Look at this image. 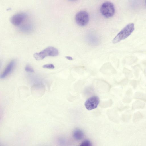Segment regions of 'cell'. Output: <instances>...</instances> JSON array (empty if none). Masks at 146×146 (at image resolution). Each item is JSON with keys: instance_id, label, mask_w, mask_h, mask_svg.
<instances>
[{"instance_id": "10", "label": "cell", "mask_w": 146, "mask_h": 146, "mask_svg": "<svg viewBox=\"0 0 146 146\" xmlns=\"http://www.w3.org/2000/svg\"><path fill=\"white\" fill-rule=\"evenodd\" d=\"M79 146H92L91 142L88 140H84L80 144Z\"/></svg>"}, {"instance_id": "6", "label": "cell", "mask_w": 146, "mask_h": 146, "mask_svg": "<svg viewBox=\"0 0 146 146\" xmlns=\"http://www.w3.org/2000/svg\"><path fill=\"white\" fill-rule=\"evenodd\" d=\"M27 16L26 14L24 13H17L11 17L10 21L14 25L18 26L26 19Z\"/></svg>"}, {"instance_id": "8", "label": "cell", "mask_w": 146, "mask_h": 146, "mask_svg": "<svg viewBox=\"0 0 146 146\" xmlns=\"http://www.w3.org/2000/svg\"><path fill=\"white\" fill-rule=\"evenodd\" d=\"M84 136L83 132L79 129H76L74 130L73 132V137L76 140L78 141L82 139L83 138Z\"/></svg>"}, {"instance_id": "12", "label": "cell", "mask_w": 146, "mask_h": 146, "mask_svg": "<svg viewBox=\"0 0 146 146\" xmlns=\"http://www.w3.org/2000/svg\"><path fill=\"white\" fill-rule=\"evenodd\" d=\"M25 70L29 72L33 73L34 72V70L33 68L29 65H27L25 67Z\"/></svg>"}, {"instance_id": "5", "label": "cell", "mask_w": 146, "mask_h": 146, "mask_svg": "<svg viewBox=\"0 0 146 146\" xmlns=\"http://www.w3.org/2000/svg\"><path fill=\"white\" fill-rule=\"evenodd\" d=\"M100 102L99 98L97 96H93L88 98L85 102L84 105L88 110L96 108Z\"/></svg>"}, {"instance_id": "14", "label": "cell", "mask_w": 146, "mask_h": 146, "mask_svg": "<svg viewBox=\"0 0 146 146\" xmlns=\"http://www.w3.org/2000/svg\"><path fill=\"white\" fill-rule=\"evenodd\" d=\"M145 3H146V1H145Z\"/></svg>"}, {"instance_id": "1", "label": "cell", "mask_w": 146, "mask_h": 146, "mask_svg": "<svg viewBox=\"0 0 146 146\" xmlns=\"http://www.w3.org/2000/svg\"><path fill=\"white\" fill-rule=\"evenodd\" d=\"M135 29L134 24L130 23L125 26L113 38L112 42L117 43L123 40L129 36Z\"/></svg>"}, {"instance_id": "4", "label": "cell", "mask_w": 146, "mask_h": 146, "mask_svg": "<svg viewBox=\"0 0 146 146\" xmlns=\"http://www.w3.org/2000/svg\"><path fill=\"white\" fill-rule=\"evenodd\" d=\"M75 20L76 23L78 25L80 26H85L88 23L89 21V15L85 11H80L76 14Z\"/></svg>"}, {"instance_id": "13", "label": "cell", "mask_w": 146, "mask_h": 146, "mask_svg": "<svg viewBox=\"0 0 146 146\" xmlns=\"http://www.w3.org/2000/svg\"><path fill=\"white\" fill-rule=\"evenodd\" d=\"M65 58L69 60H73V58L70 56H66Z\"/></svg>"}, {"instance_id": "11", "label": "cell", "mask_w": 146, "mask_h": 146, "mask_svg": "<svg viewBox=\"0 0 146 146\" xmlns=\"http://www.w3.org/2000/svg\"><path fill=\"white\" fill-rule=\"evenodd\" d=\"M42 67L44 68L53 69L55 67L53 64H50L44 65L42 66Z\"/></svg>"}, {"instance_id": "3", "label": "cell", "mask_w": 146, "mask_h": 146, "mask_svg": "<svg viewBox=\"0 0 146 146\" xmlns=\"http://www.w3.org/2000/svg\"><path fill=\"white\" fill-rule=\"evenodd\" d=\"M100 11L101 14L104 17L109 18L114 15L115 9L113 4L110 1H106L101 5Z\"/></svg>"}, {"instance_id": "9", "label": "cell", "mask_w": 146, "mask_h": 146, "mask_svg": "<svg viewBox=\"0 0 146 146\" xmlns=\"http://www.w3.org/2000/svg\"><path fill=\"white\" fill-rule=\"evenodd\" d=\"M33 29V25L29 23H27L21 25L19 30L22 32L29 33L32 31Z\"/></svg>"}, {"instance_id": "2", "label": "cell", "mask_w": 146, "mask_h": 146, "mask_svg": "<svg viewBox=\"0 0 146 146\" xmlns=\"http://www.w3.org/2000/svg\"><path fill=\"white\" fill-rule=\"evenodd\" d=\"M59 54L58 50L52 46H49L39 53H35L33 56L35 59L37 60L44 59L47 56H56Z\"/></svg>"}, {"instance_id": "7", "label": "cell", "mask_w": 146, "mask_h": 146, "mask_svg": "<svg viewBox=\"0 0 146 146\" xmlns=\"http://www.w3.org/2000/svg\"><path fill=\"white\" fill-rule=\"evenodd\" d=\"M16 64L14 60H11L8 64L3 71L0 75V78L3 79L7 77L13 70Z\"/></svg>"}]
</instances>
